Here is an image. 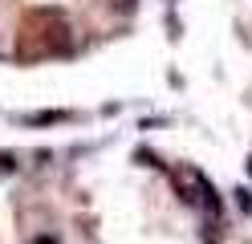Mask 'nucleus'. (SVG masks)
Here are the masks:
<instances>
[{
  "instance_id": "nucleus-1",
  "label": "nucleus",
  "mask_w": 252,
  "mask_h": 244,
  "mask_svg": "<svg viewBox=\"0 0 252 244\" xmlns=\"http://www.w3.org/2000/svg\"><path fill=\"white\" fill-rule=\"evenodd\" d=\"M195 183H199V195H203V208H208L212 216H220V211H224V204H220V195H216V187L208 183V175H199V171H195Z\"/></svg>"
},
{
  "instance_id": "nucleus-2",
  "label": "nucleus",
  "mask_w": 252,
  "mask_h": 244,
  "mask_svg": "<svg viewBox=\"0 0 252 244\" xmlns=\"http://www.w3.org/2000/svg\"><path fill=\"white\" fill-rule=\"evenodd\" d=\"M69 118V114L65 110H45V114H25V126H53V122H65Z\"/></svg>"
},
{
  "instance_id": "nucleus-3",
  "label": "nucleus",
  "mask_w": 252,
  "mask_h": 244,
  "mask_svg": "<svg viewBox=\"0 0 252 244\" xmlns=\"http://www.w3.org/2000/svg\"><path fill=\"white\" fill-rule=\"evenodd\" d=\"M232 195H236V204H240V211H252V195H248V187H236Z\"/></svg>"
},
{
  "instance_id": "nucleus-4",
  "label": "nucleus",
  "mask_w": 252,
  "mask_h": 244,
  "mask_svg": "<svg viewBox=\"0 0 252 244\" xmlns=\"http://www.w3.org/2000/svg\"><path fill=\"white\" fill-rule=\"evenodd\" d=\"M134 4H138V0H114V8H118V12H130Z\"/></svg>"
},
{
  "instance_id": "nucleus-5",
  "label": "nucleus",
  "mask_w": 252,
  "mask_h": 244,
  "mask_svg": "<svg viewBox=\"0 0 252 244\" xmlns=\"http://www.w3.org/2000/svg\"><path fill=\"white\" fill-rule=\"evenodd\" d=\"M33 244H57V236H37Z\"/></svg>"
},
{
  "instance_id": "nucleus-6",
  "label": "nucleus",
  "mask_w": 252,
  "mask_h": 244,
  "mask_svg": "<svg viewBox=\"0 0 252 244\" xmlns=\"http://www.w3.org/2000/svg\"><path fill=\"white\" fill-rule=\"evenodd\" d=\"M248 179H252V155H248Z\"/></svg>"
}]
</instances>
